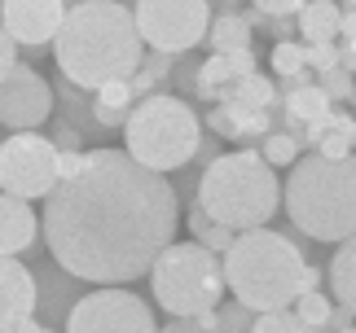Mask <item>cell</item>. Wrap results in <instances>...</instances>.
<instances>
[{"mask_svg": "<svg viewBox=\"0 0 356 333\" xmlns=\"http://www.w3.org/2000/svg\"><path fill=\"white\" fill-rule=\"evenodd\" d=\"M330 289H334V298L343 302V307L356 311V232L348 241H339L334 259H330Z\"/></svg>", "mask_w": 356, "mask_h": 333, "instance_id": "obj_22", "label": "cell"}, {"mask_svg": "<svg viewBox=\"0 0 356 333\" xmlns=\"http://www.w3.org/2000/svg\"><path fill=\"white\" fill-rule=\"evenodd\" d=\"M220 263H225V285L255 316L282 311L304 294V268H308L304 246H295L286 232H273L268 224L238 232L234 246L220 255Z\"/></svg>", "mask_w": 356, "mask_h": 333, "instance_id": "obj_3", "label": "cell"}, {"mask_svg": "<svg viewBox=\"0 0 356 333\" xmlns=\"http://www.w3.org/2000/svg\"><path fill=\"white\" fill-rule=\"evenodd\" d=\"M304 62H308L312 75L334 71V66H339V40H334V44H304Z\"/></svg>", "mask_w": 356, "mask_h": 333, "instance_id": "obj_33", "label": "cell"}, {"mask_svg": "<svg viewBox=\"0 0 356 333\" xmlns=\"http://www.w3.org/2000/svg\"><path fill=\"white\" fill-rule=\"evenodd\" d=\"M154 302L168 316H198L220 307L225 298V263L202 241H172L149 268Z\"/></svg>", "mask_w": 356, "mask_h": 333, "instance_id": "obj_7", "label": "cell"}, {"mask_svg": "<svg viewBox=\"0 0 356 333\" xmlns=\"http://www.w3.org/2000/svg\"><path fill=\"white\" fill-rule=\"evenodd\" d=\"M291 307L299 311V321H304V325H312V329H321L325 321H330V311H334V302H330V298H325V294H321V289H308V294H299V298L291 302Z\"/></svg>", "mask_w": 356, "mask_h": 333, "instance_id": "obj_28", "label": "cell"}, {"mask_svg": "<svg viewBox=\"0 0 356 333\" xmlns=\"http://www.w3.org/2000/svg\"><path fill=\"white\" fill-rule=\"evenodd\" d=\"M13 66H18V40H13L5 26H0V79H5Z\"/></svg>", "mask_w": 356, "mask_h": 333, "instance_id": "obj_36", "label": "cell"}, {"mask_svg": "<svg viewBox=\"0 0 356 333\" xmlns=\"http://www.w3.org/2000/svg\"><path fill=\"white\" fill-rule=\"evenodd\" d=\"M317 88L330 96V101L339 105V101H352V92H356V79L343 71V66H334V71H321L317 75Z\"/></svg>", "mask_w": 356, "mask_h": 333, "instance_id": "obj_30", "label": "cell"}, {"mask_svg": "<svg viewBox=\"0 0 356 333\" xmlns=\"http://www.w3.org/2000/svg\"><path fill=\"white\" fill-rule=\"evenodd\" d=\"M132 18H136V31H141L145 49L181 58V53H194L207 40L211 5L207 0H136Z\"/></svg>", "mask_w": 356, "mask_h": 333, "instance_id": "obj_8", "label": "cell"}, {"mask_svg": "<svg viewBox=\"0 0 356 333\" xmlns=\"http://www.w3.org/2000/svg\"><path fill=\"white\" fill-rule=\"evenodd\" d=\"M339 66H343L348 75H356V35L339 40Z\"/></svg>", "mask_w": 356, "mask_h": 333, "instance_id": "obj_39", "label": "cell"}, {"mask_svg": "<svg viewBox=\"0 0 356 333\" xmlns=\"http://www.w3.org/2000/svg\"><path fill=\"white\" fill-rule=\"evenodd\" d=\"M172 83L181 88V96H198V58L194 53H181V58H176Z\"/></svg>", "mask_w": 356, "mask_h": 333, "instance_id": "obj_32", "label": "cell"}, {"mask_svg": "<svg viewBox=\"0 0 356 333\" xmlns=\"http://www.w3.org/2000/svg\"><path fill=\"white\" fill-rule=\"evenodd\" d=\"M356 35V9H343V22H339V40Z\"/></svg>", "mask_w": 356, "mask_h": 333, "instance_id": "obj_43", "label": "cell"}, {"mask_svg": "<svg viewBox=\"0 0 356 333\" xmlns=\"http://www.w3.org/2000/svg\"><path fill=\"white\" fill-rule=\"evenodd\" d=\"M299 141L321 158H348V154H356V114L330 110V114L304 123V128H299Z\"/></svg>", "mask_w": 356, "mask_h": 333, "instance_id": "obj_15", "label": "cell"}, {"mask_svg": "<svg viewBox=\"0 0 356 333\" xmlns=\"http://www.w3.org/2000/svg\"><path fill=\"white\" fill-rule=\"evenodd\" d=\"M53 101H58L62 119L71 123V128H79L84 141H102V136H111L97 123V114H92V96H84V88H75L71 79H58V83H53Z\"/></svg>", "mask_w": 356, "mask_h": 333, "instance_id": "obj_17", "label": "cell"}, {"mask_svg": "<svg viewBox=\"0 0 356 333\" xmlns=\"http://www.w3.org/2000/svg\"><path fill=\"white\" fill-rule=\"evenodd\" d=\"M352 321H356V311L352 307H343V302H339V307L330 311V321H325L317 333H343V329H352Z\"/></svg>", "mask_w": 356, "mask_h": 333, "instance_id": "obj_37", "label": "cell"}, {"mask_svg": "<svg viewBox=\"0 0 356 333\" xmlns=\"http://www.w3.org/2000/svg\"><path fill=\"white\" fill-rule=\"evenodd\" d=\"M198 145H202V123L194 114V105L176 92L141 96L132 105L128 123H123V149L163 176L194 162Z\"/></svg>", "mask_w": 356, "mask_h": 333, "instance_id": "obj_6", "label": "cell"}, {"mask_svg": "<svg viewBox=\"0 0 356 333\" xmlns=\"http://www.w3.org/2000/svg\"><path fill=\"white\" fill-rule=\"evenodd\" d=\"M35 211L26 198H13V193H0V255H26L35 246Z\"/></svg>", "mask_w": 356, "mask_h": 333, "instance_id": "obj_16", "label": "cell"}, {"mask_svg": "<svg viewBox=\"0 0 356 333\" xmlns=\"http://www.w3.org/2000/svg\"><path fill=\"white\" fill-rule=\"evenodd\" d=\"M207 5H211L216 13H242L246 5H251V0H207Z\"/></svg>", "mask_w": 356, "mask_h": 333, "instance_id": "obj_42", "label": "cell"}, {"mask_svg": "<svg viewBox=\"0 0 356 333\" xmlns=\"http://www.w3.org/2000/svg\"><path fill=\"white\" fill-rule=\"evenodd\" d=\"M181 198L172 180L128 149H84V166L44 198L49 255L88 285H128L149 276L176 241Z\"/></svg>", "mask_w": 356, "mask_h": 333, "instance_id": "obj_1", "label": "cell"}, {"mask_svg": "<svg viewBox=\"0 0 356 333\" xmlns=\"http://www.w3.org/2000/svg\"><path fill=\"white\" fill-rule=\"evenodd\" d=\"M159 333H194V325H189V316H172L168 325H159Z\"/></svg>", "mask_w": 356, "mask_h": 333, "instance_id": "obj_40", "label": "cell"}, {"mask_svg": "<svg viewBox=\"0 0 356 333\" xmlns=\"http://www.w3.org/2000/svg\"><path fill=\"white\" fill-rule=\"evenodd\" d=\"M79 298H84V281H79L75 272H66L58 259L35 268V311L49 329L66 325V316H71V307Z\"/></svg>", "mask_w": 356, "mask_h": 333, "instance_id": "obj_13", "label": "cell"}, {"mask_svg": "<svg viewBox=\"0 0 356 333\" xmlns=\"http://www.w3.org/2000/svg\"><path fill=\"white\" fill-rule=\"evenodd\" d=\"M62 5H66V9H75V5H84V0H62Z\"/></svg>", "mask_w": 356, "mask_h": 333, "instance_id": "obj_45", "label": "cell"}, {"mask_svg": "<svg viewBox=\"0 0 356 333\" xmlns=\"http://www.w3.org/2000/svg\"><path fill=\"white\" fill-rule=\"evenodd\" d=\"M79 166H84V149H58V180L75 176Z\"/></svg>", "mask_w": 356, "mask_h": 333, "instance_id": "obj_38", "label": "cell"}, {"mask_svg": "<svg viewBox=\"0 0 356 333\" xmlns=\"http://www.w3.org/2000/svg\"><path fill=\"white\" fill-rule=\"evenodd\" d=\"M277 83H273L268 75H242V79H234V83H225L220 92H216V101H246V105H255V110H273L277 105Z\"/></svg>", "mask_w": 356, "mask_h": 333, "instance_id": "obj_21", "label": "cell"}, {"mask_svg": "<svg viewBox=\"0 0 356 333\" xmlns=\"http://www.w3.org/2000/svg\"><path fill=\"white\" fill-rule=\"evenodd\" d=\"M211 53H238V49H255V31L242 13H216L207 26V40H202Z\"/></svg>", "mask_w": 356, "mask_h": 333, "instance_id": "obj_20", "label": "cell"}, {"mask_svg": "<svg viewBox=\"0 0 356 333\" xmlns=\"http://www.w3.org/2000/svg\"><path fill=\"white\" fill-rule=\"evenodd\" d=\"M49 141L58 145V149H84L88 141L79 136V128H71L66 119H53V132H49Z\"/></svg>", "mask_w": 356, "mask_h": 333, "instance_id": "obj_34", "label": "cell"}, {"mask_svg": "<svg viewBox=\"0 0 356 333\" xmlns=\"http://www.w3.org/2000/svg\"><path fill=\"white\" fill-rule=\"evenodd\" d=\"M185 224H189V232H194V241H202L211 250V255H225L229 246H234V237L238 232L234 228H225V224H216V219L202 211L198 202H189V211H185Z\"/></svg>", "mask_w": 356, "mask_h": 333, "instance_id": "obj_23", "label": "cell"}, {"mask_svg": "<svg viewBox=\"0 0 356 333\" xmlns=\"http://www.w3.org/2000/svg\"><path fill=\"white\" fill-rule=\"evenodd\" d=\"M66 22L62 0H0V26L18 40L22 49H44L58 40Z\"/></svg>", "mask_w": 356, "mask_h": 333, "instance_id": "obj_12", "label": "cell"}, {"mask_svg": "<svg viewBox=\"0 0 356 333\" xmlns=\"http://www.w3.org/2000/svg\"><path fill=\"white\" fill-rule=\"evenodd\" d=\"M282 110H286V114H291L295 123H312V119L330 114L334 101L317 88V83H308V88H291V92H282Z\"/></svg>", "mask_w": 356, "mask_h": 333, "instance_id": "obj_24", "label": "cell"}, {"mask_svg": "<svg viewBox=\"0 0 356 333\" xmlns=\"http://www.w3.org/2000/svg\"><path fill=\"white\" fill-rule=\"evenodd\" d=\"M251 333H317V329L299 321L295 307H282V311H259L255 325H251Z\"/></svg>", "mask_w": 356, "mask_h": 333, "instance_id": "obj_26", "label": "cell"}, {"mask_svg": "<svg viewBox=\"0 0 356 333\" xmlns=\"http://www.w3.org/2000/svg\"><path fill=\"white\" fill-rule=\"evenodd\" d=\"M251 5H255L259 13H277V18H295V13L308 5V0H251Z\"/></svg>", "mask_w": 356, "mask_h": 333, "instance_id": "obj_35", "label": "cell"}, {"mask_svg": "<svg viewBox=\"0 0 356 333\" xmlns=\"http://www.w3.org/2000/svg\"><path fill=\"white\" fill-rule=\"evenodd\" d=\"M35 316V272L18 255H0V333H13Z\"/></svg>", "mask_w": 356, "mask_h": 333, "instance_id": "obj_14", "label": "cell"}, {"mask_svg": "<svg viewBox=\"0 0 356 333\" xmlns=\"http://www.w3.org/2000/svg\"><path fill=\"white\" fill-rule=\"evenodd\" d=\"M343 333H356V329H343Z\"/></svg>", "mask_w": 356, "mask_h": 333, "instance_id": "obj_49", "label": "cell"}, {"mask_svg": "<svg viewBox=\"0 0 356 333\" xmlns=\"http://www.w3.org/2000/svg\"><path fill=\"white\" fill-rule=\"evenodd\" d=\"M145 79H154L163 92H168V83H172V71H176V58L172 53H159V49H145V58H141V66H136Z\"/></svg>", "mask_w": 356, "mask_h": 333, "instance_id": "obj_29", "label": "cell"}, {"mask_svg": "<svg viewBox=\"0 0 356 333\" xmlns=\"http://www.w3.org/2000/svg\"><path fill=\"white\" fill-rule=\"evenodd\" d=\"M295 22H299V40L304 44H334L339 22H343V5L339 0H308L295 13Z\"/></svg>", "mask_w": 356, "mask_h": 333, "instance_id": "obj_18", "label": "cell"}, {"mask_svg": "<svg viewBox=\"0 0 356 333\" xmlns=\"http://www.w3.org/2000/svg\"><path fill=\"white\" fill-rule=\"evenodd\" d=\"M194 202L207 211L216 224L246 232L264 228L273 215L282 211V180L277 166H268L259 149H238V154H220L202 166Z\"/></svg>", "mask_w": 356, "mask_h": 333, "instance_id": "obj_5", "label": "cell"}, {"mask_svg": "<svg viewBox=\"0 0 356 333\" xmlns=\"http://www.w3.org/2000/svg\"><path fill=\"white\" fill-rule=\"evenodd\" d=\"M58 185V145L40 132H9L0 141V193L13 198H49Z\"/></svg>", "mask_w": 356, "mask_h": 333, "instance_id": "obj_9", "label": "cell"}, {"mask_svg": "<svg viewBox=\"0 0 356 333\" xmlns=\"http://www.w3.org/2000/svg\"><path fill=\"white\" fill-rule=\"evenodd\" d=\"M308 289H321V272L312 268V263L304 268V294H308Z\"/></svg>", "mask_w": 356, "mask_h": 333, "instance_id": "obj_44", "label": "cell"}, {"mask_svg": "<svg viewBox=\"0 0 356 333\" xmlns=\"http://www.w3.org/2000/svg\"><path fill=\"white\" fill-rule=\"evenodd\" d=\"M352 105H356V92H352Z\"/></svg>", "mask_w": 356, "mask_h": 333, "instance_id": "obj_48", "label": "cell"}, {"mask_svg": "<svg viewBox=\"0 0 356 333\" xmlns=\"http://www.w3.org/2000/svg\"><path fill=\"white\" fill-rule=\"evenodd\" d=\"M145 58V40L136 31V18L119 0H84L66 9V22L53 40V62L62 79L75 88L97 92L111 79H132Z\"/></svg>", "mask_w": 356, "mask_h": 333, "instance_id": "obj_2", "label": "cell"}, {"mask_svg": "<svg viewBox=\"0 0 356 333\" xmlns=\"http://www.w3.org/2000/svg\"><path fill=\"white\" fill-rule=\"evenodd\" d=\"M13 333H58V329H49L44 321H40V316H26V321L13 329Z\"/></svg>", "mask_w": 356, "mask_h": 333, "instance_id": "obj_41", "label": "cell"}, {"mask_svg": "<svg viewBox=\"0 0 356 333\" xmlns=\"http://www.w3.org/2000/svg\"><path fill=\"white\" fill-rule=\"evenodd\" d=\"M286 215L312 241H348L356 232V154H304L286 176Z\"/></svg>", "mask_w": 356, "mask_h": 333, "instance_id": "obj_4", "label": "cell"}, {"mask_svg": "<svg viewBox=\"0 0 356 333\" xmlns=\"http://www.w3.org/2000/svg\"><path fill=\"white\" fill-rule=\"evenodd\" d=\"M216 316H220V333H251V325H255V311L246 307V302H220L216 307Z\"/></svg>", "mask_w": 356, "mask_h": 333, "instance_id": "obj_31", "label": "cell"}, {"mask_svg": "<svg viewBox=\"0 0 356 333\" xmlns=\"http://www.w3.org/2000/svg\"><path fill=\"white\" fill-rule=\"evenodd\" d=\"M339 5H348V9H356V0H339Z\"/></svg>", "mask_w": 356, "mask_h": 333, "instance_id": "obj_46", "label": "cell"}, {"mask_svg": "<svg viewBox=\"0 0 356 333\" xmlns=\"http://www.w3.org/2000/svg\"><path fill=\"white\" fill-rule=\"evenodd\" d=\"M299 71H308L304 44H299V40H277V44H273V75H277V79H291Z\"/></svg>", "mask_w": 356, "mask_h": 333, "instance_id": "obj_27", "label": "cell"}, {"mask_svg": "<svg viewBox=\"0 0 356 333\" xmlns=\"http://www.w3.org/2000/svg\"><path fill=\"white\" fill-rule=\"evenodd\" d=\"M132 105H136L132 79H111V83H102V88L92 92V114H97V123L106 132H119L123 123H128Z\"/></svg>", "mask_w": 356, "mask_h": 333, "instance_id": "obj_19", "label": "cell"}, {"mask_svg": "<svg viewBox=\"0 0 356 333\" xmlns=\"http://www.w3.org/2000/svg\"><path fill=\"white\" fill-rule=\"evenodd\" d=\"M119 5H128V9H132V5H136V0H119Z\"/></svg>", "mask_w": 356, "mask_h": 333, "instance_id": "obj_47", "label": "cell"}, {"mask_svg": "<svg viewBox=\"0 0 356 333\" xmlns=\"http://www.w3.org/2000/svg\"><path fill=\"white\" fill-rule=\"evenodd\" d=\"M299 149H304V141H299V132H291V128H273L264 141H259V154H264L268 166H295Z\"/></svg>", "mask_w": 356, "mask_h": 333, "instance_id": "obj_25", "label": "cell"}, {"mask_svg": "<svg viewBox=\"0 0 356 333\" xmlns=\"http://www.w3.org/2000/svg\"><path fill=\"white\" fill-rule=\"evenodd\" d=\"M53 83L35 71L31 62H18L0 79V123L9 132H40L53 119Z\"/></svg>", "mask_w": 356, "mask_h": 333, "instance_id": "obj_11", "label": "cell"}, {"mask_svg": "<svg viewBox=\"0 0 356 333\" xmlns=\"http://www.w3.org/2000/svg\"><path fill=\"white\" fill-rule=\"evenodd\" d=\"M62 333H159V321L132 289H92L71 307Z\"/></svg>", "mask_w": 356, "mask_h": 333, "instance_id": "obj_10", "label": "cell"}]
</instances>
